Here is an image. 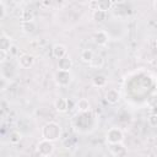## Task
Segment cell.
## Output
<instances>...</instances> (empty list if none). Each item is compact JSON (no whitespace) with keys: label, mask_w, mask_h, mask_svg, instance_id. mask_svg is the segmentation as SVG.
Returning a JSON list of instances; mask_svg holds the SVG:
<instances>
[{"label":"cell","mask_w":157,"mask_h":157,"mask_svg":"<svg viewBox=\"0 0 157 157\" xmlns=\"http://www.w3.org/2000/svg\"><path fill=\"white\" fill-rule=\"evenodd\" d=\"M61 135V128L55 121H48L42 128V137L48 141H56Z\"/></svg>","instance_id":"obj_1"},{"label":"cell","mask_w":157,"mask_h":157,"mask_svg":"<svg viewBox=\"0 0 157 157\" xmlns=\"http://www.w3.org/2000/svg\"><path fill=\"white\" fill-rule=\"evenodd\" d=\"M105 140L109 145L121 144L124 141V132L119 128H110L105 134Z\"/></svg>","instance_id":"obj_2"},{"label":"cell","mask_w":157,"mask_h":157,"mask_svg":"<svg viewBox=\"0 0 157 157\" xmlns=\"http://www.w3.org/2000/svg\"><path fill=\"white\" fill-rule=\"evenodd\" d=\"M54 150H55L54 142L44 140V139H42L37 145V152L40 157H49L50 155H53Z\"/></svg>","instance_id":"obj_3"},{"label":"cell","mask_w":157,"mask_h":157,"mask_svg":"<svg viewBox=\"0 0 157 157\" xmlns=\"http://www.w3.org/2000/svg\"><path fill=\"white\" fill-rule=\"evenodd\" d=\"M72 76L70 74V71H61V70H56L54 74V81L58 86L61 87H66L71 83Z\"/></svg>","instance_id":"obj_4"},{"label":"cell","mask_w":157,"mask_h":157,"mask_svg":"<svg viewBox=\"0 0 157 157\" xmlns=\"http://www.w3.org/2000/svg\"><path fill=\"white\" fill-rule=\"evenodd\" d=\"M34 64V56L32 54H21L18 56V65L22 67V69H29L32 67Z\"/></svg>","instance_id":"obj_5"},{"label":"cell","mask_w":157,"mask_h":157,"mask_svg":"<svg viewBox=\"0 0 157 157\" xmlns=\"http://www.w3.org/2000/svg\"><path fill=\"white\" fill-rule=\"evenodd\" d=\"M92 39H93V42L97 44V45H105L107 43H108V40H109V34L105 32V31H97V32H94L93 33V36H92Z\"/></svg>","instance_id":"obj_6"},{"label":"cell","mask_w":157,"mask_h":157,"mask_svg":"<svg viewBox=\"0 0 157 157\" xmlns=\"http://www.w3.org/2000/svg\"><path fill=\"white\" fill-rule=\"evenodd\" d=\"M52 55L55 59L60 60V59H63V58H65L67 55V48L64 44H60V43L59 44H55L52 48Z\"/></svg>","instance_id":"obj_7"},{"label":"cell","mask_w":157,"mask_h":157,"mask_svg":"<svg viewBox=\"0 0 157 157\" xmlns=\"http://www.w3.org/2000/svg\"><path fill=\"white\" fill-rule=\"evenodd\" d=\"M105 101L109 104H117L120 101V93H119V91L115 90V88H109L105 92Z\"/></svg>","instance_id":"obj_8"},{"label":"cell","mask_w":157,"mask_h":157,"mask_svg":"<svg viewBox=\"0 0 157 157\" xmlns=\"http://www.w3.org/2000/svg\"><path fill=\"white\" fill-rule=\"evenodd\" d=\"M54 108H55V110L59 112V113H65V112H67V109H69V102H67V99H66V98H63V97L55 99V102H54Z\"/></svg>","instance_id":"obj_9"},{"label":"cell","mask_w":157,"mask_h":157,"mask_svg":"<svg viewBox=\"0 0 157 157\" xmlns=\"http://www.w3.org/2000/svg\"><path fill=\"white\" fill-rule=\"evenodd\" d=\"M109 150L115 157H124L126 155V148L123 145V142L121 144H115V145H109Z\"/></svg>","instance_id":"obj_10"},{"label":"cell","mask_w":157,"mask_h":157,"mask_svg":"<svg viewBox=\"0 0 157 157\" xmlns=\"http://www.w3.org/2000/svg\"><path fill=\"white\" fill-rule=\"evenodd\" d=\"M72 67V60L70 59V56H65L60 60H58V70L61 71H70Z\"/></svg>","instance_id":"obj_11"},{"label":"cell","mask_w":157,"mask_h":157,"mask_svg":"<svg viewBox=\"0 0 157 157\" xmlns=\"http://www.w3.org/2000/svg\"><path fill=\"white\" fill-rule=\"evenodd\" d=\"M76 109L80 112V113H87L91 110V103L87 98H80L77 102H76Z\"/></svg>","instance_id":"obj_12"},{"label":"cell","mask_w":157,"mask_h":157,"mask_svg":"<svg viewBox=\"0 0 157 157\" xmlns=\"http://www.w3.org/2000/svg\"><path fill=\"white\" fill-rule=\"evenodd\" d=\"M21 29L25 34H32L36 32L37 29V25L34 21H26V22H21Z\"/></svg>","instance_id":"obj_13"},{"label":"cell","mask_w":157,"mask_h":157,"mask_svg":"<svg viewBox=\"0 0 157 157\" xmlns=\"http://www.w3.org/2000/svg\"><path fill=\"white\" fill-rule=\"evenodd\" d=\"M11 45H12L11 38H10L9 36H6L5 33H2V34L0 36V49L9 53V49L11 48Z\"/></svg>","instance_id":"obj_14"},{"label":"cell","mask_w":157,"mask_h":157,"mask_svg":"<svg viewBox=\"0 0 157 157\" xmlns=\"http://www.w3.org/2000/svg\"><path fill=\"white\" fill-rule=\"evenodd\" d=\"M94 55H96V54H94L91 49H83V50L81 52V54H80V59H81L82 63L90 64V63L92 61V59H93Z\"/></svg>","instance_id":"obj_15"},{"label":"cell","mask_w":157,"mask_h":157,"mask_svg":"<svg viewBox=\"0 0 157 157\" xmlns=\"http://www.w3.org/2000/svg\"><path fill=\"white\" fill-rule=\"evenodd\" d=\"M92 83L96 87H104L107 85V77L104 75H102V74L94 75L93 78H92Z\"/></svg>","instance_id":"obj_16"},{"label":"cell","mask_w":157,"mask_h":157,"mask_svg":"<svg viewBox=\"0 0 157 157\" xmlns=\"http://www.w3.org/2000/svg\"><path fill=\"white\" fill-rule=\"evenodd\" d=\"M88 65H90L92 69H102V66L104 65V59H103L101 55L96 54V55L93 56L92 61H91Z\"/></svg>","instance_id":"obj_17"},{"label":"cell","mask_w":157,"mask_h":157,"mask_svg":"<svg viewBox=\"0 0 157 157\" xmlns=\"http://www.w3.org/2000/svg\"><path fill=\"white\" fill-rule=\"evenodd\" d=\"M92 18H93L96 22H98V23L104 22V21L107 20V12L101 11V10H96V11L92 12Z\"/></svg>","instance_id":"obj_18"},{"label":"cell","mask_w":157,"mask_h":157,"mask_svg":"<svg viewBox=\"0 0 157 157\" xmlns=\"http://www.w3.org/2000/svg\"><path fill=\"white\" fill-rule=\"evenodd\" d=\"M113 5H114V2H112L110 0H99L98 1V9L97 10L108 12V10H110L113 7Z\"/></svg>","instance_id":"obj_19"},{"label":"cell","mask_w":157,"mask_h":157,"mask_svg":"<svg viewBox=\"0 0 157 157\" xmlns=\"http://www.w3.org/2000/svg\"><path fill=\"white\" fill-rule=\"evenodd\" d=\"M21 140H22V134H21L20 131L15 130V131H11V132H10V135H9V141H10L11 144L16 145V144H18Z\"/></svg>","instance_id":"obj_20"},{"label":"cell","mask_w":157,"mask_h":157,"mask_svg":"<svg viewBox=\"0 0 157 157\" xmlns=\"http://www.w3.org/2000/svg\"><path fill=\"white\" fill-rule=\"evenodd\" d=\"M33 12L29 11V10H23L22 13H21V20L22 22H26V21H33Z\"/></svg>","instance_id":"obj_21"},{"label":"cell","mask_w":157,"mask_h":157,"mask_svg":"<svg viewBox=\"0 0 157 157\" xmlns=\"http://www.w3.org/2000/svg\"><path fill=\"white\" fill-rule=\"evenodd\" d=\"M147 121L151 126H157V114H150L147 118Z\"/></svg>","instance_id":"obj_22"},{"label":"cell","mask_w":157,"mask_h":157,"mask_svg":"<svg viewBox=\"0 0 157 157\" xmlns=\"http://www.w3.org/2000/svg\"><path fill=\"white\" fill-rule=\"evenodd\" d=\"M5 15H6V5L2 0H0V18L2 20L5 17Z\"/></svg>","instance_id":"obj_23"},{"label":"cell","mask_w":157,"mask_h":157,"mask_svg":"<svg viewBox=\"0 0 157 157\" xmlns=\"http://www.w3.org/2000/svg\"><path fill=\"white\" fill-rule=\"evenodd\" d=\"M18 47L17 45H15V44H12L11 45V48L9 49V54L10 55H12V56H16V55H18Z\"/></svg>","instance_id":"obj_24"},{"label":"cell","mask_w":157,"mask_h":157,"mask_svg":"<svg viewBox=\"0 0 157 157\" xmlns=\"http://www.w3.org/2000/svg\"><path fill=\"white\" fill-rule=\"evenodd\" d=\"M7 55H9V53H7V52H5V50H1V49H0V63H1V64H4V63L6 61Z\"/></svg>","instance_id":"obj_25"},{"label":"cell","mask_w":157,"mask_h":157,"mask_svg":"<svg viewBox=\"0 0 157 157\" xmlns=\"http://www.w3.org/2000/svg\"><path fill=\"white\" fill-rule=\"evenodd\" d=\"M50 4H52L50 1H43V2H42V5H44V6H49Z\"/></svg>","instance_id":"obj_26"},{"label":"cell","mask_w":157,"mask_h":157,"mask_svg":"<svg viewBox=\"0 0 157 157\" xmlns=\"http://www.w3.org/2000/svg\"><path fill=\"white\" fill-rule=\"evenodd\" d=\"M152 5H153V9H155V10H156V11H157V0H155V1H153V4H152Z\"/></svg>","instance_id":"obj_27"}]
</instances>
